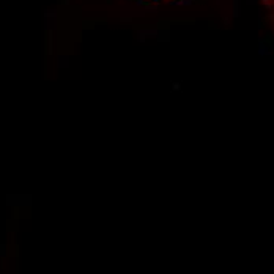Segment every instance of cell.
Here are the masks:
<instances>
[{"mask_svg":"<svg viewBox=\"0 0 274 274\" xmlns=\"http://www.w3.org/2000/svg\"><path fill=\"white\" fill-rule=\"evenodd\" d=\"M153 2H166V3H170V2H176V0H153Z\"/></svg>","mask_w":274,"mask_h":274,"instance_id":"obj_1","label":"cell"}]
</instances>
